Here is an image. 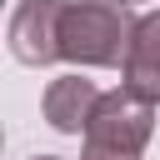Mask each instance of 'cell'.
Instances as JSON below:
<instances>
[{
  "label": "cell",
  "mask_w": 160,
  "mask_h": 160,
  "mask_svg": "<svg viewBox=\"0 0 160 160\" xmlns=\"http://www.w3.org/2000/svg\"><path fill=\"white\" fill-rule=\"evenodd\" d=\"M60 20H65V0H20L10 15V55L20 65L60 60Z\"/></svg>",
  "instance_id": "obj_3"
},
{
  "label": "cell",
  "mask_w": 160,
  "mask_h": 160,
  "mask_svg": "<svg viewBox=\"0 0 160 160\" xmlns=\"http://www.w3.org/2000/svg\"><path fill=\"white\" fill-rule=\"evenodd\" d=\"M135 25L140 20L125 5H110V0L65 5V20H60V60H75V65H90V70L125 65L130 40H135Z\"/></svg>",
  "instance_id": "obj_1"
},
{
  "label": "cell",
  "mask_w": 160,
  "mask_h": 160,
  "mask_svg": "<svg viewBox=\"0 0 160 160\" xmlns=\"http://www.w3.org/2000/svg\"><path fill=\"white\" fill-rule=\"evenodd\" d=\"M95 105H100V90H95V80H80V75H60L45 90V120L60 135H80L90 125Z\"/></svg>",
  "instance_id": "obj_4"
},
{
  "label": "cell",
  "mask_w": 160,
  "mask_h": 160,
  "mask_svg": "<svg viewBox=\"0 0 160 160\" xmlns=\"http://www.w3.org/2000/svg\"><path fill=\"white\" fill-rule=\"evenodd\" d=\"M120 70H125V85L135 95L160 100V10L135 25V40H130V55Z\"/></svg>",
  "instance_id": "obj_5"
},
{
  "label": "cell",
  "mask_w": 160,
  "mask_h": 160,
  "mask_svg": "<svg viewBox=\"0 0 160 160\" xmlns=\"http://www.w3.org/2000/svg\"><path fill=\"white\" fill-rule=\"evenodd\" d=\"M120 5H130V0H120Z\"/></svg>",
  "instance_id": "obj_7"
},
{
  "label": "cell",
  "mask_w": 160,
  "mask_h": 160,
  "mask_svg": "<svg viewBox=\"0 0 160 160\" xmlns=\"http://www.w3.org/2000/svg\"><path fill=\"white\" fill-rule=\"evenodd\" d=\"M35 160H60V155H35Z\"/></svg>",
  "instance_id": "obj_6"
},
{
  "label": "cell",
  "mask_w": 160,
  "mask_h": 160,
  "mask_svg": "<svg viewBox=\"0 0 160 160\" xmlns=\"http://www.w3.org/2000/svg\"><path fill=\"white\" fill-rule=\"evenodd\" d=\"M150 130H155V100L120 85V90L100 95V105H95V115L85 125L80 160H140Z\"/></svg>",
  "instance_id": "obj_2"
}]
</instances>
